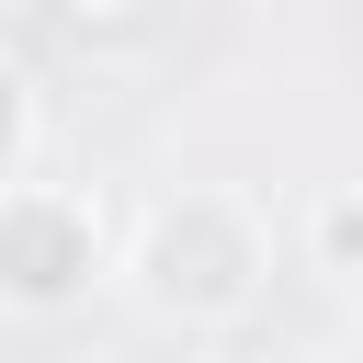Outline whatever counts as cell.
<instances>
[{
    "label": "cell",
    "mask_w": 363,
    "mask_h": 363,
    "mask_svg": "<svg viewBox=\"0 0 363 363\" xmlns=\"http://www.w3.org/2000/svg\"><path fill=\"white\" fill-rule=\"evenodd\" d=\"M306 272H329V284H352L363 295V182H329L318 204H306Z\"/></svg>",
    "instance_id": "obj_3"
},
{
    "label": "cell",
    "mask_w": 363,
    "mask_h": 363,
    "mask_svg": "<svg viewBox=\"0 0 363 363\" xmlns=\"http://www.w3.org/2000/svg\"><path fill=\"white\" fill-rule=\"evenodd\" d=\"M57 11H68V23H136L147 0H57Z\"/></svg>",
    "instance_id": "obj_5"
},
{
    "label": "cell",
    "mask_w": 363,
    "mask_h": 363,
    "mask_svg": "<svg viewBox=\"0 0 363 363\" xmlns=\"http://www.w3.org/2000/svg\"><path fill=\"white\" fill-rule=\"evenodd\" d=\"M125 261V227L91 182H45V170H11L0 182V306L11 318H68L113 284Z\"/></svg>",
    "instance_id": "obj_2"
},
{
    "label": "cell",
    "mask_w": 363,
    "mask_h": 363,
    "mask_svg": "<svg viewBox=\"0 0 363 363\" xmlns=\"http://www.w3.org/2000/svg\"><path fill=\"white\" fill-rule=\"evenodd\" d=\"M34 136H45V102H34V68L0 45V182L34 170Z\"/></svg>",
    "instance_id": "obj_4"
},
{
    "label": "cell",
    "mask_w": 363,
    "mask_h": 363,
    "mask_svg": "<svg viewBox=\"0 0 363 363\" xmlns=\"http://www.w3.org/2000/svg\"><path fill=\"white\" fill-rule=\"evenodd\" d=\"M329 363H363V295H352V329H340V352Z\"/></svg>",
    "instance_id": "obj_6"
},
{
    "label": "cell",
    "mask_w": 363,
    "mask_h": 363,
    "mask_svg": "<svg viewBox=\"0 0 363 363\" xmlns=\"http://www.w3.org/2000/svg\"><path fill=\"white\" fill-rule=\"evenodd\" d=\"M113 284L159 318V329H238L272 295V216L227 182H182L125 227Z\"/></svg>",
    "instance_id": "obj_1"
}]
</instances>
